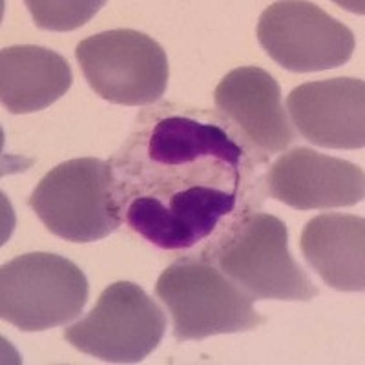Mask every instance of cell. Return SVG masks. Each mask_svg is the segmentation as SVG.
Here are the masks:
<instances>
[{
    "mask_svg": "<svg viewBox=\"0 0 365 365\" xmlns=\"http://www.w3.org/2000/svg\"><path fill=\"white\" fill-rule=\"evenodd\" d=\"M302 252L329 287L341 292L365 289V220L349 214H322L305 225Z\"/></svg>",
    "mask_w": 365,
    "mask_h": 365,
    "instance_id": "obj_12",
    "label": "cell"
},
{
    "mask_svg": "<svg viewBox=\"0 0 365 365\" xmlns=\"http://www.w3.org/2000/svg\"><path fill=\"white\" fill-rule=\"evenodd\" d=\"M265 192L296 210L353 207L365 197V174L354 163L298 146L269 165Z\"/></svg>",
    "mask_w": 365,
    "mask_h": 365,
    "instance_id": "obj_9",
    "label": "cell"
},
{
    "mask_svg": "<svg viewBox=\"0 0 365 365\" xmlns=\"http://www.w3.org/2000/svg\"><path fill=\"white\" fill-rule=\"evenodd\" d=\"M292 125L322 148L360 150L365 145V83L351 77L314 81L287 97Z\"/></svg>",
    "mask_w": 365,
    "mask_h": 365,
    "instance_id": "obj_11",
    "label": "cell"
},
{
    "mask_svg": "<svg viewBox=\"0 0 365 365\" xmlns=\"http://www.w3.org/2000/svg\"><path fill=\"white\" fill-rule=\"evenodd\" d=\"M29 13L34 15L35 26L48 31H70L86 24L104 2H44V0H28Z\"/></svg>",
    "mask_w": 365,
    "mask_h": 365,
    "instance_id": "obj_14",
    "label": "cell"
},
{
    "mask_svg": "<svg viewBox=\"0 0 365 365\" xmlns=\"http://www.w3.org/2000/svg\"><path fill=\"white\" fill-rule=\"evenodd\" d=\"M88 296L83 270L58 254H22L0 270V316L24 332L70 324L83 312Z\"/></svg>",
    "mask_w": 365,
    "mask_h": 365,
    "instance_id": "obj_5",
    "label": "cell"
},
{
    "mask_svg": "<svg viewBox=\"0 0 365 365\" xmlns=\"http://www.w3.org/2000/svg\"><path fill=\"white\" fill-rule=\"evenodd\" d=\"M155 294L170 312L178 341L247 332L267 324L254 309L256 299L201 257H179L166 267Z\"/></svg>",
    "mask_w": 365,
    "mask_h": 365,
    "instance_id": "obj_3",
    "label": "cell"
},
{
    "mask_svg": "<svg viewBox=\"0 0 365 365\" xmlns=\"http://www.w3.org/2000/svg\"><path fill=\"white\" fill-rule=\"evenodd\" d=\"M214 103L217 112L265 158L282 154L294 143L296 132L283 108L278 81L263 68L241 66L228 71L214 91Z\"/></svg>",
    "mask_w": 365,
    "mask_h": 365,
    "instance_id": "obj_10",
    "label": "cell"
},
{
    "mask_svg": "<svg viewBox=\"0 0 365 365\" xmlns=\"http://www.w3.org/2000/svg\"><path fill=\"white\" fill-rule=\"evenodd\" d=\"M200 257L254 299L309 302L319 292L289 250L287 225L265 212L241 220Z\"/></svg>",
    "mask_w": 365,
    "mask_h": 365,
    "instance_id": "obj_2",
    "label": "cell"
},
{
    "mask_svg": "<svg viewBox=\"0 0 365 365\" xmlns=\"http://www.w3.org/2000/svg\"><path fill=\"white\" fill-rule=\"evenodd\" d=\"M123 221L165 252L200 257L267 197L269 158L217 110L161 103L137 113L110 159Z\"/></svg>",
    "mask_w": 365,
    "mask_h": 365,
    "instance_id": "obj_1",
    "label": "cell"
},
{
    "mask_svg": "<svg viewBox=\"0 0 365 365\" xmlns=\"http://www.w3.org/2000/svg\"><path fill=\"white\" fill-rule=\"evenodd\" d=\"M256 34L274 63L294 73L344 66L354 51L353 31L303 0L270 4L259 17Z\"/></svg>",
    "mask_w": 365,
    "mask_h": 365,
    "instance_id": "obj_8",
    "label": "cell"
},
{
    "mask_svg": "<svg viewBox=\"0 0 365 365\" xmlns=\"http://www.w3.org/2000/svg\"><path fill=\"white\" fill-rule=\"evenodd\" d=\"M166 316L141 287L115 282L106 287L86 318L64 329L77 351L110 364H139L161 344Z\"/></svg>",
    "mask_w": 365,
    "mask_h": 365,
    "instance_id": "obj_7",
    "label": "cell"
},
{
    "mask_svg": "<svg viewBox=\"0 0 365 365\" xmlns=\"http://www.w3.org/2000/svg\"><path fill=\"white\" fill-rule=\"evenodd\" d=\"M75 57L91 90L108 103L145 106L165 96L168 58L141 31L119 28L91 35L77 44Z\"/></svg>",
    "mask_w": 365,
    "mask_h": 365,
    "instance_id": "obj_6",
    "label": "cell"
},
{
    "mask_svg": "<svg viewBox=\"0 0 365 365\" xmlns=\"http://www.w3.org/2000/svg\"><path fill=\"white\" fill-rule=\"evenodd\" d=\"M73 83L66 58L42 46H9L0 53V99L9 113L46 110Z\"/></svg>",
    "mask_w": 365,
    "mask_h": 365,
    "instance_id": "obj_13",
    "label": "cell"
},
{
    "mask_svg": "<svg viewBox=\"0 0 365 365\" xmlns=\"http://www.w3.org/2000/svg\"><path fill=\"white\" fill-rule=\"evenodd\" d=\"M28 205L51 234L73 243L104 240L123 225L112 166L97 158L70 159L51 168Z\"/></svg>",
    "mask_w": 365,
    "mask_h": 365,
    "instance_id": "obj_4",
    "label": "cell"
}]
</instances>
